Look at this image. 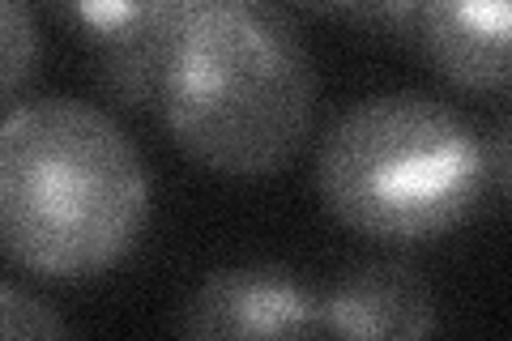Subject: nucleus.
Returning a JSON list of instances; mask_svg holds the SVG:
<instances>
[{
    "label": "nucleus",
    "instance_id": "obj_8",
    "mask_svg": "<svg viewBox=\"0 0 512 341\" xmlns=\"http://www.w3.org/2000/svg\"><path fill=\"white\" fill-rule=\"evenodd\" d=\"M171 35H150L128 47H107V52H90V81L107 103L120 111H154L158 107V81H163L167 47Z\"/></svg>",
    "mask_w": 512,
    "mask_h": 341
},
{
    "label": "nucleus",
    "instance_id": "obj_2",
    "mask_svg": "<svg viewBox=\"0 0 512 341\" xmlns=\"http://www.w3.org/2000/svg\"><path fill=\"white\" fill-rule=\"evenodd\" d=\"M150 171L103 107L30 99L0 128V243L47 282H90L141 243Z\"/></svg>",
    "mask_w": 512,
    "mask_h": 341
},
{
    "label": "nucleus",
    "instance_id": "obj_12",
    "mask_svg": "<svg viewBox=\"0 0 512 341\" xmlns=\"http://www.w3.org/2000/svg\"><path fill=\"white\" fill-rule=\"evenodd\" d=\"M487 145V175H491V188L512 205V111H504L495 128L483 137Z\"/></svg>",
    "mask_w": 512,
    "mask_h": 341
},
{
    "label": "nucleus",
    "instance_id": "obj_11",
    "mask_svg": "<svg viewBox=\"0 0 512 341\" xmlns=\"http://www.w3.org/2000/svg\"><path fill=\"white\" fill-rule=\"evenodd\" d=\"M419 18H423V0H380L376 9H367L350 26H359L363 35H372L380 43L419 47Z\"/></svg>",
    "mask_w": 512,
    "mask_h": 341
},
{
    "label": "nucleus",
    "instance_id": "obj_5",
    "mask_svg": "<svg viewBox=\"0 0 512 341\" xmlns=\"http://www.w3.org/2000/svg\"><path fill=\"white\" fill-rule=\"evenodd\" d=\"M419 56L461 94L512 99V0H423Z\"/></svg>",
    "mask_w": 512,
    "mask_h": 341
},
{
    "label": "nucleus",
    "instance_id": "obj_9",
    "mask_svg": "<svg viewBox=\"0 0 512 341\" xmlns=\"http://www.w3.org/2000/svg\"><path fill=\"white\" fill-rule=\"evenodd\" d=\"M35 0H0V99L5 111L22 103L26 81L39 69V26Z\"/></svg>",
    "mask_w": 512,
    "mask_h": 341
},
{
    "label": "nucleus",
    "instance_id": "obj_3",
    "mask_svg": "<svg viewBox=\"0 0 512 341\" xmlns=\"http://www.w3.org/2000/svg\"><path fill=\"white\" fill-rule=\"evenodd\" d=\"M491 188L487 145L470 120L419 90L363 99L316 145V192L333 222L414 248L457 231Z\"/></svg>",
    "mask_w": 512,
    "mask_h": 341
},
{
    "label": "nucleus",
    "instance_id": "obj_10",
    "mask_svg": "<svg viewBox=\"0 0 512 341\" xmlns=\"http://www.w3.org/2000/svg\"><path fill=\"white\" fill-rule=\"evenodd\" d=\"M0 333L9 341H43V337H69V320H64L52 303H43L39 295H30L18 282L0 286Z\"/></svg>",
    "mask_w": 512,
    "mask_h": 341
},
{
    "label": "nucleus",
    "instance_id": "obj_4",
    "mask_svg": "<svg viewBox=\"0 0 512 341\" xmlns=\"http://www.w3.org/2000/svg\"><path fill=\"white\" fill-rule=\"evenodd\" d=\"M171 329L192 341L320 337L325 295L282 265H227L197 282Z\"/></svg>",
    "mask_w": 512,
    "mask_h": 341
},
{
    "label": "nucleus",
    "instance_id": "obj_6",
    "mask_svg": "<svg viewBox=\"0 0 512 341\" xmlns=\"http://www.w3.org/2000/svg\"><path fill=\"white\" fill-rule=\"evenodd\" d=\"M440 329L436 295L419 269L402 261L359 265L325 295V333L329 337H389L419 341Z\"/></svg>",
    "mask_w": 512,
    "mask_h": 341
},
{
    "label": "nucleus",
    "instance_id": "obj_7",
    "mask_svg": "<svg viewBox=\"0 0 512 341\" xmlns=\"http://www.w3.org/2000/svg\"><path fill=\"white\" fill-rule=\"evenodd\" d=\"M35 5L90 52L167 35L184 13V0H35Z\"/></svg>",
    "mask_w": 512,
    "mask_h": 341
},
{
    "label": "nucleus",
    "instance_id": "obj_13",
    "mask_svg": "<svg viewBox=\"0 0 512 341\" xmlns=\"http://www.w3.org/2000/svg\"><path fill=\"white\" fill-rule=\"evenodd\" d=\"M286 9H299V13H312V18H342V22H355L363 18L367 9H376L380 0H278Z\"/></svg>",
    "mask_w": 512,
    "mask_h": 341
},
{
    "label": "nucleus",
    "instance_id": "obj_1",
    "mask_svg": "<svg viewBox=\"0 0 512 341\" xmlns=\"http://www.w3.org/2000/svg\"><path fill=\"white\" fill-rule=\"evenodd\" d=\"M316 99V64L278 0H184L154 116L188 162L269 180L308 145Z\"/></svg>",
    "mask_w": 512,
    "mask_h": 341
}]
</instances>
